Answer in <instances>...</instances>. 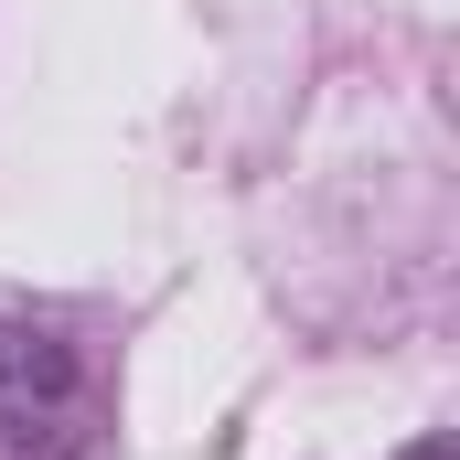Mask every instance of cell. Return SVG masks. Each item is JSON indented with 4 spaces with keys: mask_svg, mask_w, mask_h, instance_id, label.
Returning <instances> with one entry per match:
<instances>
[{
    "mask_svg": "<svg viewBox=\"0 0 460 460\" xmlns=\"http://www.w3.org/2000/svg\"><path fill=\"white\" fill-rule=\"evenodd\" d=\"M108 450V375L65 322L0 311V460H97Z\"/></svg>",
    "mask_w": 460,
    "mask_h": 460,
    "instance_id": "1",
    "label": "cell"
},
{
    "mask_svg": "<svg viewBox=\"0 0 460 460\" xmlns=\"http://www.w3.org/2000/svg\"><path fill=\"white\" fill-rule=\"evenodd\" d=\"M407 460H450V450H439V439H418V450H407Z\"/></svg>",
    "mask_w": 460,
    "mask_h": 460,
    "instance_id": "2",
    "label": "cell"
}]
</instances>
